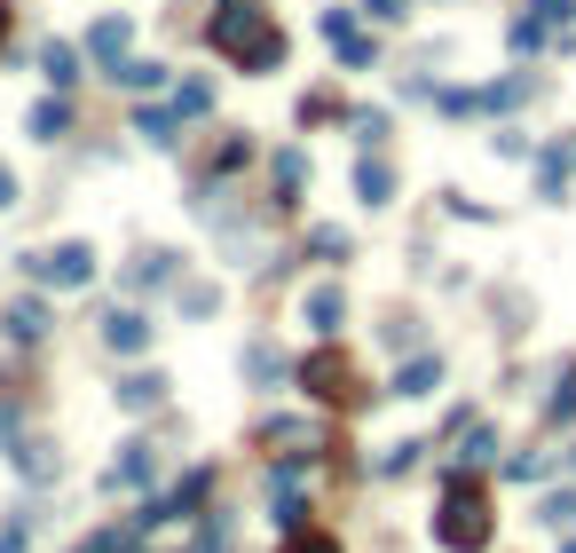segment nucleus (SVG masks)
<instances>
[{"label": "nucleus", "mask_w": 576, "mask_h": 553, "mask_svg": "<svg viewBox=\"0 0 576 553\" xmlns=\"http://www.w3.org/2000/svg\"><path fill=\"white\" fill-rule=\"evenodd\" d=\"M214 48L229 63H245V72H277L285 63V32L268 24L261 0H221V16H214Z\"/></svg>", "instance_id": "f257e3e1"}, {"label": "nucleus", "mask_w": 576, "mask_h": 553, "mask_svg": "<svg viewBox=\"0 0 576 553\" xmlns=\"http://www.w3.org/2000/svg\"><path fill=\"white\" fill-rule=\"evenodd\" d=\"M134 538H143V530H104V538H95L87 553H143V545H134Z\"/></svg>", "instance_id": "a878e982"}, {"label": "nucleus", "mask_w": 576, "mask_h": 553, "mask_svg": "<svg viewBox=\"0 0 576 553\" xmlns=\"http://www.w3.org/2000/svg\"><path fill=\"white\" fill-rule=\"evenodd\" d=\"M324 32H332V48H340L348 72H371V56H380V48H371L363 32H356V16H348V9H332V16H324Z\"/></svg>", "instance_id": "39448f33"}, {"label": "nucleus", "mask_w": 576, "mask_h": 553, "mask_svg": "<svg viewBox=\"0 0 576 553\" xmlns=\"http://www.w3.org/2000/svg\"><path fill=\"white\" fill-rule=\"evenodd\" d=\"M300 387H309L316 404H348V396H356V364H348V348H316L309 364H300Z\"/></svg>", "instance_id": "7ed1b4c3"}, {"label": "nucleus", "mask_w": 576, "mask_h": 553, "mask_svg": "<svg viewBox=\"0 0 576 553\" xmlns=\"http://www.w3.org/2000/svg\"><path fill=\"white\" fill-rule=\"evenodd\" d=\"M340 309H348L340 285H316V292H309V324H316V333H332V324H340Z\"/></svg>", "instance_id": "f3484780"}, {"label": "nucleus", "mask_w": 576, "mask_h": 553, "mask_svg": "<svg viewBox=\"0 0 576 553\" xmlns=\"http://www.w3.org/2000/svg\"><path fill=\"white\" fill-rule=\"evenodd\" d=\"M363 16H380V24H403L411 9H403V0H363Z\"/></svg>", "instance_id": "7c9ffc66"}, {"label": "nucleus", "mask_w": 576, "mask_h": 553, "mask_svg": "<svg viewBox=\"0 0 576 553\" xmlns=\"http://www.w3.org/2000/svg\"><path fill=\"white\" fill-rule=\"evenodd\" d=\"M300 182H309V158L285 151V158H277V206H300Z\"/></svg>", "instance_id": "2eb2a0df"}, {"label": "nucleus", "mask_w": 576, "mask_h": 553, "mask_svg": "<svg viewBox=\"0 0 576 553\" xmlns=\"http://www.w3.org/2000/svg\"><path fill=\"white\" fill-rule=\"evenodd\" d=\"M245 372H253V380H277L285 356H277V348H245Z\"/></svg>", "instance_id": "393cba45"}, {"label": "nucleus", "mask_w": 576, "mask_h": 553, "mask_svg": "<svg viewBox=\"0 0 576 553\" xmlns=\"http://www.w3.org/2000/svg\"><path fill=\"white\" fill-rule=\"evenodd\" d=\"M568 553H576V545H568Z\"/></svg>", "instance_id": "c9c22d12"}, {"label": "nucleus", "mask_w": 576, "mask_h": 553, "mask_svg": "<svg viewBox=\"0 0 576 553\" xmlns=\"http://www.w3.org/2000/svg\"><path fill=\"white\" fill-rule=\"evenodd\" d=\"M182 309H190V316H214V309H221V292H214V285H190V292H182Z\"/></svg>", "instance_id": "bb28decb"}, {"label": "nucleus", "mask_w": 576, "mask_h": 553, "mask_svg": "<svg viewBox=\"0 0 576 553\" xmlns=\"http://www.w3.org/2000/svg\"><path fill=\"white\" fill-rule=\"evenodd\" d=\"M119 80H127L134 95H151V87L166 80V63H119Z\"/></svg>", "instance_id": "b1692460"}, {"label": "nucleus", "mask_w": 576, "mask_h": 553, "mask_svg": "<svg viewBox=\"0 0 576 553\" xmlns=\"http://www.w3.org/2000/svg\"><path fill=\"white\" fill-rule=\"evenodd\" d=\"M0 553H24V530L9 522V530H0Z\"/></svg>", "instance_id": "473e14b6"}, {"label": "nucleus", "mask_w": 576, "mask_h": 553, "mask_svg": "<svg viewBox=\"0 0 576 553\" xmlns=\"http://www.w3.org/2000/svg\"><path fill=\"white\" fill-rule=\"evenodd\" d=\"M537 514H545V530H576V491H553Z\"/></svg>", "instance_id": "aec40b11"}, {"label": "nucleus", "mask_w": 576, "mask_h": 553, "mask_svg": "<svg viewBox=\"0 0 576 553\" xmlns=\"http://www.w3.org/2000/svg\"><path fill=\"white\" fill-rule=\"evenodd\" d=\"M529 87H537V80H505V87H490L482 111H514V104H529Z\"/></svg>", "instance_id": "412c9836"}, {"label": "nucleus", "mask_w": 576, "mask_h": 553, "mask_svg": "<svg viewBox=\"0 0 576 553\" xmlns=\"http://www.w3.org/2000/svg\"><path fill=\"white\" fill-rule=\"evenodd\" d=\"M568 167H576V143H553L545 158H537V199H561V190H568Z\"/></svg>", "instance_id": "6e6552de"}, {"label": "nucleus", "mask_w": 576, "mask_h": 553, "mask_svg": "<svg viewBox=\"0 0 576 553\" xmlns=\"http://www.w3.org/2000/svg\"><path fill=\"white\" fill-rule=\"evenodd\" d=\"M32 135H40V143L72 135V104H63V95H48V104H32Z\"/></svg>", "instance_id": "ddd939ff"}, {"label": "nucleus", "mask_w": 576, "mask_h": 553, "mask_svg": "<svg viewBox=\"0 0 576 553\" xmlns=\"http://www.w3.org/2000/svg\"><path fill=\"white\" fill-rule=\"evenodd\" d=\"M0 206H16V175L9 167H0Z\"/></svg>", "instance_id": "72a5a7b5"}, {"label": "nucleus", "mask_w": 576, "mask_h": 553, "mask_svg": "<svg viewBox=\"0 0 576 553\" xmlns=\"http://www.w3.org/2000/svg\"><path fill=\"white\" fill-rule=\"evenodd\" d=\"M277 553H340V538H324V530H292Z\"/></svg>", "instance_id": "4be33fe9"}, {"label": "nucleus", "mask_w": 576, "mask_h": 553, "mask_svg": "<svg viewBox=\"0 0 576 553\" xmlns=\"http://www.w3.org/2000/svg\"><path fill=\"white\" fill-rule=\"evenodd\" d=\"M48 333V301H16L9 309V340H40Z\"/></svg>", "instance_id": "dca6fc26"}, {"label": "nucleus", "mask_w": 576, "mask_h": 553, "mask_svg": "<svg viewBox=\"0 0 576 553\" xmlns=\"http://www.w3.org/2000/svg\"><path fill=\"white\" fill-rule=\"evenodd\" d=\"M0 450H16V411L0 404Z\"/></svg>", "instance_id": "2f4dec72"}, {"label": "nucleus", "mask_w": 576, "mask_h": 553, "mask_svg": "<svg viewBox=\"0 0 576 553\" xmlns=\"http://www.w3.org/2000/svg\"><path fill=\"white\" fill-rule=\"evenodd\" d=\"M206 111H214V87L206 80H182L175 87V119H206Z\"/></svg>", "instance_id": "a211bd4d"}, {"label": "nucleus", "mask_w": 576, "mask_h": 553, "mask_svg": "<svg viewBox=\"0 0 576 553\" xmlns=\"http://www.w3.org/2000/svg\"><path fill=\"white\" fill-rule=\"evenodd\" d=\"M545 419H553V428H561V419H576V372L553 387V396H545Z\"/></svg>", "instance_id": "5701e85b"}, {"label": "nucleus", "mask_w": 576, "mask_h": 553, "mask_svg": "<svg viewBox=\"0 0 576 553\" xmlns=\"http://www.w3.org/2000/svg\"><path fill=\"white\" fill-rule=\"evenodd\" d=\"M127 40H134V32H127V16H104V24L87 32V56H95V63H104V72L119 80V63H127Z\"/></svg>", "instance_id": "423d86ee"}, {"label": "nucleus", "mask_w": 576, "mask_h": 553, "mask_svg": "<svg viewBox=\"0 0 576 553\" xmlns=\"http://www.w3.org/2000/svg\"><path fill=\"white\" fill-rule=\"evenodd\" d=\"M16 467H24L32 482H48V474H56L63 459H48V443H16Z\"/></svg>", "instance_id": "6ab92c4d"}, {"label": "nucleus", "mask_w": 576, "mask_h": 553, "mask_svg": "<svg viewBox=\"0 0 576 553\" xmlns=\"http://www.w3.org/2000/svg\"><path fill=\"white\" fill-rule=\"evenodd\" d=\"M466 459H473V467L497 459V435H490V428H473V435H466Z\"/></svg>", "instance_id": "cd10ccee"}, {"label": "nucleus", "mask_w": 576, "mask_h": 553, "mask_svg": "<svg viewBox=\"0 0 576 553\" xmlns=\"http://www.w3.org/2000/svg\"><path fill=\"white\" fill-rule=\"evenodd\" d=\"M356 199H363V206H387V199H395L387 158H363V167H356Z\"/></svg>", "instance_id": "9b49d317"}, {"label": "nucleus", "mask_w": 576, "mask_h": 553, "mask_svg": "<svg viewBox=\"0 0 576 553\" xmlns=\"http://www.w3.org/2000/svg\"><path fill=\"white\" fill-rule=\"evenodd\" d=\"M104 340H111L119 356H143V348H151V324L134 316V309H111V316H104Z\"/></svg>", "instance_id": "0eeeda50"}, {"label": "nucleus", "mask_w": 576, "mask_h": 553, "mask_svg": "<svg viewBox=\"0 0 576 553\" xmlns=\"http://www.w3.org/2000/svg\"><path fill=\"white\" fill-rule=\"evenodd\" d=\"M143 482H151V443H127L111 459V491H143Z\"/></svg>", "instance_id": "1a4fd4ad"}, {"label": "nucleus", "mask_w": 576, "mask_h": 553, "mask_svg": "<svg viewBox=\"0 0 576 553\" xmlns=\"http://www.w3.org/2000/svg\"><path fill=\"white\" fill-rule=\"evenodd\" d=\"M119 404H127V411H158V404H166V380H158V372H127V380H119Z\"/></svg>", "instance_id": "9d476101"}, {"label": "nucleus", "mask_w": 576, "mask_h": 553, "mask_svg": "<svg viewBox=\"0 0 576 553\" xmlns=\"http://www.w3.org/2000/svg\"><path fill=\"white\" fill-rule=\"evenodd\" d=\"M434 387H443V364H434V356H419V364H403L395 396H434Z\"/></svg>", "instance_id": "4468645a"}, {"label": "nucleus", "mask_w": 576, "mask_h": 553, "mask_svg": "<svg viewBox=\"0 0 576 553\" xmlns=\"http://www.w3.org/2000/svg\"><path fill=\"white\" fill-rule=\"evenodd\" d=\"M40 72H48V87L63 95V87L80 80V48H63V40H48V48H40Z\"/></svg>", "instance_id": "f8f14e48"}, {"label": "nucleus", "mask_w": 576, "mask_h": 553, "mask_svg": "<svg viewBox=\"0 0 576 553\" xmlns=\"http://www.w3.org/2000/svg\"><path fill=\"white\" fill-rule=\"evenodd\" d=\"M134 285H166V253H143V262H134Z\"/></svg>", "instance_id": "c756f323"}, {"label": "nucleus", "mask_w": 576, "mask_h": 553, "mask_svg": "<svg viewBox=\"0 0 576 553\" xmlns=\"http://www.w3.org/2000/svg\"><path fill=\"white\" fill-rule=\"evenodd\" d=\"M134 127H143V135H151V143H175V119H166V111H143V119H134Z\"/></svg>", "instance_id": "c85d7f7f"}, {"label": "nucleus", "mask_w": 576, "mask_h": 553, "mask_svg": "<svg viewBox=\"0 0 576 553\" xmlns=\"http://www.w3.org/2000/svg\"><path fill=\"white\" fill-rule=\"evenodd\" d=\"M497 530V514L482 498V482L473 474H451V491H443V514H434V545H451V553H482Z\"/></svg>", "instance_id": "f03ea898"}, {"label": "nucleus", "mask_w": 576, "mask_h": 553, "mask_svg": "<svg viewBox=\"0 0 576 553\" xmlns=\"http://www.w3.org/2000/svg\"><path fill=\"white\" fill-rule=\"evenodd\" d=\"M32 277H40V285H56V292H72V285H87V277H95V253H87V245L32 253Z\"/></svg>", "instance_id": "20e7f679"}, {"label": "nucleus", "mask_w": 576, "mask_h": 553, "mask_svg": "<svg viewBox=\"0 0 576 553\" xmlns=\"http://www.w3.org/2000/svg\"><path fill=\"white\" fill-rule=\"evenodd\" d=\"M0 40H9V9H0Z\"/></svg>", "instance_id": "f704fd0d"}]
</instances>
